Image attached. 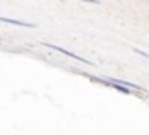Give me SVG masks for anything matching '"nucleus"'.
<instances>
[{
  "label": "nucleus",
  "instance_id": "f257e3e1",
  "mask_svg": "<svg viewBox=\"0 0 149 135\" xmlns=\"http://www.w3.org/2000/svg\"><path fill=\"white\" fill-rule=\"evenodd\" d=\"M42 46H46V47H49V49H54V51H58V53H61V54L68 56V58H74V60H77V61H83V63L91 65V61H90V60H86V58H83V56H79V54H74V53H70V51H67V49L60 47V46H54V44H49V42H42Z\"/></svg>",
  "mask_w": 149,
  "mask_h": 135
},
{
  "label": "nucleus",
  "instance_id": "f03ea898",
  "mask_svg": "<svg viewBox=\"0 0 149 135\" xmlns=\"http://www.w3.org/2000/svg\"><path fill=\"white\" fill-rule=\"evenodd\" d=\"M0 21H4V23H9V25H16V26H28V28H33V26H35L33 23L19 21V19H13V18H4V16H0Z\"/></svg>",
  "mask_w": 149,
  "mask_h": 135
}]
</instances>
